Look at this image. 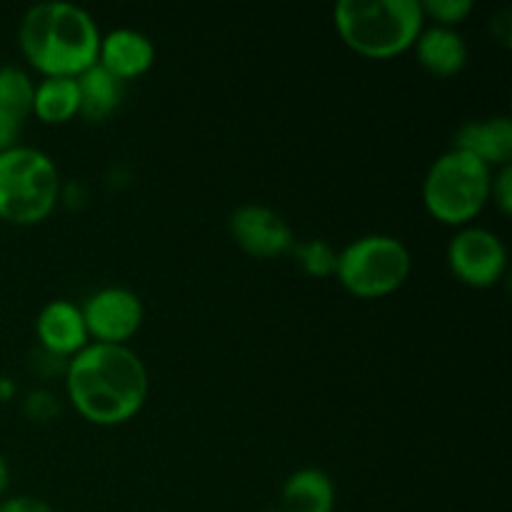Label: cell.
Wrapping results in <instances>:
<instances>
[{
    "instance_id": "obj_5",
    "label": "cell",
    "mask_w": 512,
    "mask_h": 512,
    "mask_svg": "<svg viewBox=\"0 0 512 512\" xmlns=\"http://www.w3.org/2000/svg\"><path fill=\"white\" fill-rule=\"evenodd\" d=\"M60 175L53 158L30 145L0 150V218L35 225L53 213Z\"/></svg>"
},
{
    "instance_id": "obj_7",
    "label": "cell",
    "mask_w": 512,
    "mask_h": 512,
    "mask_svg": "<svg viewBox=\"0 0 512 512\" xmlns=\"http://www.w3.org/2000/svg\"><path fill=\"white\" fill-rule=\"evenodd\" d=\"M448 265L460 283L490 288L508 268V250L498 233L480 225H463L448 245Z\"/></svg>"
},
{
    "instance_id": "obj_21",
    "label": "cell",
    "mask_w": 512,
    "mask_h": 512,
    "mask_svg": "<svg viewBox=\"0 0 512 512\" xmlns=\"http://www.w3.org/2000/svg\"><path fill=\"white\" fill-rule=\"evenodd\" d=\"M490 198L495 200V205L500 208V213L503 215L512 213V168L510 165H503L498 173H493Z\"/></svg>"
},
{
    "instance_id": "obj_10",
    "label": "cell",
    "mask_w": 512,
    "mask_h": 512,
    "mask_svg": "<svg viewBox=\"0 0 512 512\" xmlns=\"http://www.w3.org/2000/svg\"><path fill=\"white\" fill-rule=\"evenodd\" d=\"M35 333H38L40 348L63 355V358H73L90 340L80 305L63 298L43 305L35 320Z\"/></svg>"
},
{
    "instance_id": "obj_15",
    "label": "cell",
    "mask_w": 512,
    "mask_h": 512,
    "mask_svg": "<svg viewBox=\"0 0 512 512\" xmlns=\"http://www.w3.org/2000/svg\"><path fill=\"white\" fill-rule=\"evenodd\" d=\"M78 93H80V110L85 120L90 123H100V120L110 118L118 110L120 100H123V80L115 78L110 70L95 63L78 78Z\"/></svg>"
},
{
    "instance_id": "obj_9",
    "label": "cell",
    "mask_w": 512,
    "mask_h": 512,
    "mask_svg": "<svg viewBox=\"0 0 512 512\" xmlns=\"http://www.w3.org/2000/svg\"><path fill=\"white\" fill-rule=\"evenodd\" d=\"M230 235L245 253L255 258H280L293 250L295 235L278 210L260 203H245L230 215Z\"/></svg>"
},
{
    "instance_id": "obj_14",
    "label": "cell",
    "mask_w": 512,
    "mask_h": 512,
    "mask_svg": "<svg viewBox=\"0 0 512 512\" xmlns=\"http://www.w3.org/2000/svg\"><path fill=\"white\" fill-rule=\"evenodd\" d=\"M335 485L325 470L300 468L283 485V512H333Z\"/></svg>"
},
{
    "instance_id": "obj_19",
    "label": "cell",
    "mask_w": 512,
    "mask_h": 512,
    "mask_svg": "<svg viewBox=\"0 0 512 512\" xmlns=\"http://www.w3.org/2000/svg\"><path fill=\"white\" fill-rule=\"evenodd\" d=\"M420 8H423V15H433L438 25L453 28L455 23L468 18V13L473 10V0H425L420 3Z\"/></svg>"
},
{
    "instance_id": "obj_23",
    "label": "cell",
    "mask_w": 512,
    "mask_h": 512,
    "mask_svg": "<svg viewBox=\"0 0 512 512\" xmlns=\"http://www.w3.org/2000/svg\"><path fill=\"white\" fill-rule=\"evenodd\" d=\"M20 123H23V120L13 118V115L8 113H0V150H8L13 148V145H18Z\"/></svg>"
},
{
    "instance_id": "obj_17",
    "label": "cell",
    "mask_w": 512,
    "mask_h": 512,
    "mask_svg": "<svg viewBox=\"0 0 512 512\" xmlns=\"http://www.w3.org/2000/svg\"><path fill=\"white\" fill-rule=\"evenodd\" d=\"M33 80L18 65L0 68V113L23 120L33 110Z\"/></svg>"
},
{
    "instance_id": "obj_1",
    "label": "cell",
    "mask_w": 512,
    "mask_h": 512,
    "mask_svg": "<svg viewBox=\"0 0 512 512\" xmlns=\"http://www.w3.org/2000/svg\"><path fill=\"white\" fill-rule=\"evenodd\" d=\"M65 388L75 410L95 425H120L148 400V370L128 345L88 343L68 360Z\"/></svg>"
},
{
    "instance_id": "obj_13",
    "label": "cell",
    "mask_w": 512,
    "mask_h": 512,
    "mask_svg": "<svg viewBox=\"0 0 512 512\" xmlns=\"http://www.w3.org/2000/svg\"><path fill=\"white\" fill-rule=\"evenodd\" d=\"M415 55L418 63L433 75H458L468 63V43L463 35L445 25L420 30L415 40Z\"/></svg>"
},
{
    "instance_id": "obj_22",
    "label": "cell",
    "mask_w": 512,
    "mask_h": 512,
    "mask_svg": "<svg viewBox=\"0 0 512 512\" xmlns=\"http://www.w3.org/2000/svg\"><path fill=\"white\" fill-rule=\"evenodd\" d=\"M0 512H55L45 500L28 498V495H18V498H8L0 503Z\"/></svg>"
},
{
    "instance_id": "obj_24",
    "label": "cell",
    "mask_w": 512,
    "mask_h": 512,
    "mask_svg": "<svg viewBox=\"0 0 512 512\" xmlns=\"http://www.w3.org/2000/svg\"><path fill=\"white\" fill-rule=\"evenodd\" d=\"M13 395H15V383L10 378H5V375H0V403L10 400Z\"/></svg>"
},
{
    "instance_id": "obj_20",
    "label": "cell",
    "mask_w": 512,
    "mask_h": 512,
    "mask_svg": "<svg viewBox=\"0 0 512 512\" xmlns=\"http://www.w3.org/2000/svg\"><path fill=\"white\" fill-rule=\"evenodd\" d=\"M23 410L33 420H53L60 413V403L50 390H33L23 400Z\"/></svg>"
},
{
    "instance_id": "obj_12",
    "label": "cell",
    "mask_w": 512,
    "mask_h": 512,
    "mask_svg": "<svg viewBox=\"0 0 512 512\" xmlns=\"http://www.w3.org/2000/svg\"><path fill=\"white\" fill-rule=\"evenodd\" d=\"M453 148L465 150L483 160L488 168H503L512 158V120L508 115H493L485 120H470L455 133Z\"/></svg>"
},
{
    "instance_id": "obj_16",
    "label": "cell",
    "mask_w": 512,
    "mask_h": 512,
    "mask_svg": "<svg viewBox=\"0 0 512 512\" xmlns=\"http://www.w3.org/2000/svg\"><path fill=\"white\" fill-rule=\"evenodd\" d=\"M80 110L78 80L65 75L43 78L33 90V113L43 123H65Z\"/></svg>"
},
{
    "instance_id": "obj_18",
    "label": "cell",
    "mask_w": 512,
    "mask_h": 512,
    "mask_svg": "<svg viewBox=\"0 0 512 512\" xmlns=\"http://www.w3.org/2000/svg\"><path fill=\"white\" fill-rule=\"evenodd\" d=\"M293 253L298 258V265L313 278H328L335 273L338 265V250L323 238L305 240V243H295Z\"/></svg>"
},
{
    "instance_id": "obj_3",
    "label": "cell",
    "mask_w": 512,
    "mask_h": 512,
    "mask_svg": "<svg viewBox=\"0 0 512 512\" xmlns=\"http://www.w3.org/2000/svg\"><path fill=\"white\" fill-rule=\"evenodd\" d=\"M333 20L345 45L368 58L405 53L425 28L420 0H340Z\"/></svg>"
},
{
    "instance_id": "obj_8",
    "label": "cell",
    "mask_w": 512,
    "mask_h": 512,
    "mask_svg": "<svg viewBox=\"0 0 512 512\" xmlns=\"http://www.w3.org/2000/svg\"><path fill=\"white\" fill-rule=\"evenodd\" d=\"M85 328L93 343L125 345L143 323V303L133 290L123 285H108L90 295L83 303Z\"/></svg>"
},
{
    "instance_id": "obj_4",
    "label": "cell",
    "mask_w": 512,
    "mask_h": 512,
    "mask_svg": "<svg viewBox=\"0 0 512 512\" xmlns=\"http://www.w3.org/2000/svg\"><path fill=\"white\" fill-rule=\"evenodd\" d=\"M493 168L465 150L438 155L423 180V203L445 225H468L490 200Z\"/></svg>"
},
{
    "instance_id": "obj_11",
    "label": "cell",
    "mask_w": 512,
    "mask_h": 512,
    "mask_svg": "<svg viewBox=\"0 0 512 512\" xmlns=\"http://www.w3.org/2000/svg\"><path fill=\"white\" fill-rule=\"evenodd\" d=\"M155 60V45L135 28H115L100 35L98 63L118 80H130L150 70Z\"/></svg>"
},
{
    "instance_id": "obj_25",
    "label": "cell",
    "mask_w": 512,
    "mask_h": 512,
    "mask_svg": "<svg viewBox=\"0 0 512 512\" xmlns=\"http://www.w3.org/2000/svg\"><path fill=\"white\" fill-rule=\"evenodd\" d=\"M8 485H10V468L8 463H5L3 455H0V498H3V493L8 490Z\"/></svg>"
},
{
    "instance_id": "obj_6",
    "label": "cell",
    "mask_w": 512,
    "mask_h": 512,
    "mask_svg": "<svg viewBox=\"0 0 512 512\" xmlns=\"http://www.w3.org/2000/svg\"><path fill=\"white\" fill-rule=\"evenodd\" d=\"M413 255L403 240L373 233L355 238L338 253L340 285L358 298H383L408 280Z\"/></svg>"
},
{
    "instance_id": "obj_2",
    "label": "cell",
    "mask_w": 512,
    "mask_h": 512,
    "mask_svg": "<svg viewBox=\"0 0 512 512\" xmlns=\"http://www.w3.org/2000/svg\"><path fill=\"white\" fill-rule=\"evenodd\" d=\"M20 50L45 78H78L98 63L100 30L85 8L65 0H45L20 20Z\"/></svg>"
}]
</instances>
